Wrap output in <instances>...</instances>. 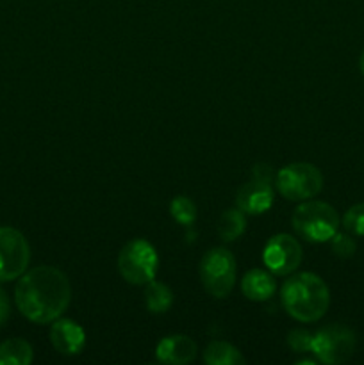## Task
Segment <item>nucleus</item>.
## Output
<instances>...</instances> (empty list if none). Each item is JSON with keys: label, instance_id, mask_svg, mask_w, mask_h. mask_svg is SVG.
Returning <instances> with one entry per match:
<instances>
[{"label": "nucleus", "instance_id": "nucleus-19", "mask_svg": "<svg viewBox=\"0 0 364 365\" xmlns=\"http://www.w3.org/2000/svg\"><path fill=\"white\" fill-rule=\"evenodd\" d=\"M343 227L348 234L364 237V203L350 207L343 216Z\"/></svg>", "mask_w": 364, "mask_h": 365}, {"label": "nucleus", "instance_id": "nucleus-21", "mask_svg": "<svg viewBox=\"0 0 364 365\" xmlns=\"http://www.w3.org/2000/svg\"><path fill=\"white\" fill-rule=\"evenodd\" d=\"M288 344L295 353H309L313 348V335L307 330H293L288 335Z\"/></svg>", "mask_w": 364, "mask_h": 365}, {"label": "nucleus", "instance_id": "nucleus-9", "mask_svg": "<svg viewBox=\"0 0 364 365\" xmlns=\"http://www.w3.org/2000/svg\"><path fill=\"white\" fill-rule=\"evenodd\" d=\"M263 260L268 271L278 277H285L296 271V267L302 262V246L291 235L278 234L264 246Z\"/></svg>", "mask_w": 364, "mask_h": 365}, {"label": "nucleus", "instance_id": "nucleus-10", "mask_svg": "<svg viewBox=\"0 0 364 365\" xmlns=\"http://www.w3.org/2000/svg\"><path fill=\"white\" fill-rule=\"evenodd\" d=\"M273 187H271L270 182L263 180H253L246 182L241 189L238 191V196H236V205H238L239 210H243L245 214H263L266 212L268 209L273 203Z\"/></svg>", "mask_w": 364, "mask_h": 365}, {"label": "nucleus", "instance_id": "nucleus-8", "mask_svg": "<svg viewBox=\"0 0 364 365\" xmlns=\"http://www.w3.org/2000/svg\"><path fill=\"white\" fill-rule=\"evenodd\" d=\"M31 260L27 239L16 228H0V282H11L25 273Z\"/></svg>", "mask_w": 364, "mask_h": 365}, {"label": "nucleus", "instance_id": "nucleus-16", "mask_svg": "<svg viewBox=\"0 0 364 365\" xmlns=\"http://www.w3.org/2000/svg\"><path fill=\"white\" fill-rule=\"evenodd\" d=\"M245 228V212L239 210L238 207H236V209L225 210L220 216V221H218V234H220V237L227 242H232L238 237H241Z\"/></svg>", "mask_w": 364, "mask_h": 365}, {"label": "nucleus", "instance_id": "nucleus-17", "mask_svg": "<svg viewBox=\"0 0 364 365\" xmlns=\"http://www.w3.org/2000/svg\"><path fill=\"white\" fill-rule=\"evenodd\" d=\"M145 303L146 309L152 314H163L170 310L171 303H173V292L168 285L152 280L146 284Z\"/></svg>", "mask_w": 364, "mask_h": 365}, {"label": "nucleus", "instance_id": "nucleus-11", "mask_svg": "<svg viewBox=\"0 0 364 365\" xmlns=\"http://www.w3.org/2000/svg\"><path fill=\"white\" fill-rule=\"evenodd\" d=\"M50 342L61 355H77L84 348L86 334L75 321L57 317L50 328Z\"/></svg>", "mask_w": 364, "mask_h": 365}, {"label": "nucleus", "instance_id": "nucleus-18", "mask_svg": "<svg viewBox=\"0 0 364 365\" xmlns=\"http://www.w3.org/2000/svg\"><path fill=\"white\" fill-rule=\"evenodd\" d=\"M170 212L173 220L181 225H191L196 220V205L188 196H177L171 200Z\"/></svg>", "mask_w": 364, "mask_h": 365}, {"label": "nucleus", "instance_id": "nucleus-14", "mask_svg": "<svg viewBox=\"0 0 364 365\" xmlns=\"http://www.w3.org/2000/svg\"><path fill=\"white\" fill-rule=\"evenodd\" d=\"M203 360L209 365H245L246 359L238 348L228 342H211L203 351Z\"/></svg>", "mask_w": 364, "mask_h": 365}, {"label": "nucleus", "instance_id": "nucleus-15", "mask_svg": "<svg viewBox=\"0 0 364 365\" xmlns=\"http://www.w3.org/2000/svg\"><path fill=\"white\" fill-rule=\"evenodd\" d=\"M32 356L31 344L24 339H7L0 344V365H29Z\"/></svg>", "mask_w": 364, "mask_h": 365}, {"label": "nucleus", "instance_id": "nucleus-2", "mask_svg": "<svg viewBox=\"0 0 364 365\" xmlns=\"http://www.w3.org/2000/svg\"><path fill=\"white\" fill-rule=\"evenodd\" d=\"M282 305L285 312L302 323H314L327 314L330 292L327 284L314 273H296L282 285Z\"/></svg>", "mask_w": 364, "mask_h": 365}, {"label": "nucleus", "instance_id": "nucleus-13", "mask_svg": "<svg viewBox=\"0 0 364 365\" xmlns=\"http://www.w3.org/2000/svg\"><path fill=\"white\" fill-rule=\"evenodd\" d=\"M241 291L252 302H266L277 291V282L268 271L252 269L243 277Z\"/></svg>", "mask_w": 364, "mask_h": 365}, {"label": "nucleus", "instance_id": "nucleus-6", "mask_svg": "<svg viewBox=\"0 0 364 365\" xmlns=\"http://www.w3.org/2000/svg\"><path fill=\"white\" fill-rule=\"evenodd\" d=\"M278 192L291 202H305L314 198L323 187V177L313 164L295 163L282 168L275 177Z\"/></svg>", "mask_w": 364, "mask_h": 365}, {"label": "nucleus", "instance_id": "nucleus-5", "mask_svg": "<svg viewBox=\"0 0 364 365\" xmlns=\"http://www.w3.org/2000/svg\"><path fill=\"white\" fill-rule=\"evenodd\" d=\"M200 278L213 298H227L236 284V259L228 250L213 248L200 262Z\"/></svg>", "mask_w": 364, "mask_h": 365}, {"label": "nucleus", "instance_id": "nucleus-4", "mask_svg": "<svg viewBox=\"0 0 364 365\" xmlns=\"http://www.w3.org/2000/svg\"><path fill=\"white\" fill-rule=\"evenodd\" d=\"M157 266V252L148 241L145 239H134L128 241L121 248L118 257V269L125 282L132 285H145L156 278Z\"/></svg>", "mask_w": 364, "mask_h": 365}, {"label": "nucleus", "instance_id": "nucleus-20", "mask_svg": "<svg viewBox=\"0 0 364 365\" xmlns=\"http://www.w3.org/2000/svg\"><path fill=\"white\" fill-rule=\"evenodd\" d=\"M330 246L334 255L339 257V259H350L357 250L355 241H353L352 234H348V232H346V234H339L338 232V234L330 239Z\"/></svg>", "mask_w": 364, "mask_h": 365}, {"label": "nucleus", "instance_id": "nucleus-22", "mask_svg": "<svg viewBox=\"0 0 364 365\" xmlns=\"http://www.w3.org/2000/svg\"><path fill=\"white\" fill-rule=\"evenodd\" d=\"M253 178H257V180H263V182H273L275 180V175H273V170H271L268 164H257L256 168H253Z\"/></svg>", "mask_w": 364, "mask_h": 365}, {"label": "nucleus", "instance_id": "nucleus-12", "mask_svg": "<svg viewBox=\"0 0 364 365\" xmlns=\"http://www.w3.org/2000/svg\"><path fill=\"white\" fill-rule=\"evenodd\" d=\"M196 342L188 335H170L157 344L156 356L163 364L186 365L196 359Z\"/></svg>", "mask_w": 364, "mask_h": 365}, {"label": "nucleus", "instance_id": "nucleus-24", "mask_svg": "<svg viewBox=\"0 0 364 365\" xmlns=\"http://www.w3.org/2000/svg\"><path fill=\"white\" fill-rule=\"evenodd\" d=\"M359 66H360V71H363V75H364V50H363V53H360V59H359Z\"/></svg>", "mask_w": 364, "mask_h": 365}, {"label": "nucleus", "instance_id": "nucleus-23", "mask_svg": "<svg viewBox=\"0 0 364 365\" xmlns=\"http://www.w3.org/2000/svg\"><path fill=\"white\" fill-rule=\"evenodd\" d=\"M9 312H11L9 298H7L6 292L0 289V327H4V324H6L7 317H9Z\"/></svg>", "mask_w": 364, "mask_h": 365}, {"label": "nucleus", "instance_id": "nucleus-3", "mask_svg": "<svg viewBox=\"0 0 364 365\" xmlns=\"http://www.w3.org/2000/svg\"><path fill=\"white\" fill-rule=\"evenodd\" d=\"M293 228L305 241H330L339 230V216L328 203L305 202L293 214Z\"/></svg>", "mask_w": 364, "mask_h": 365}, {"label": "nucleus", "instance_id": "nucleus-7", "mask_svg": "<svg viewBox=\"0 0 364 365\" xmlns=\"http://www.w3.org/2000/svg\"><path fill=\"white\" fill-rule=\"evenodd\" d=\"M357 339L350 328L343 324H330L313 335V348L318 362L328 365L343 364L355 351Z\"/></svg>", "mask_w": 364, "mask_h": 365}, {"label": "nucleus", "instance_id": "nucleus-1", "mask_svg": "<svg viewBox=\"0 0 364 365\" xmlns=\"http://www.w3.org/2000/svg\"><path fill=\"white\" fill-rule=\"evenodd\" d=\"M71 299V287L66 274L52 266H38L18 280L14 302L29 321L38 324L61 317Z\"/></svg>", "mask_w": 364, "mask_h": 365}]
</instances>
